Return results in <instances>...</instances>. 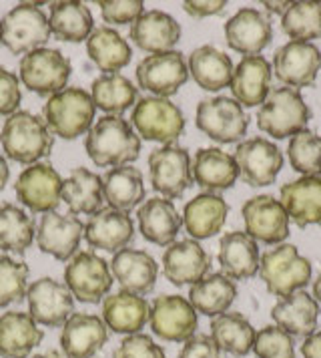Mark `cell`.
<instances>
[{
	"instance_id": "obj_1",
	"label": "cell",
	"mask_w": 321,
	"mask_h": 358,
	"mask_svg": "<svg viewBox=\"0 0 321 358\" xmlns=\"http://www.w3.org/2000/svg\"><path fill=\"white\" fill-rule=\"evenodd\" d=\"M84 149L98 167H121L139 157L141 139L127 119L105 115L89 131Z\"/></svg>"
},
{
	"instance_id": "obj_2",
	"label": "cell",
	"mask_w": 321,
	"mask_h": 358,
	"mask_svg": "<svg viewBox=\"0 0 321 358\" xmlns=\"http://www.w3.org/2000/svg\"><path fill=\"white\" fill-rule=\"evenodd\" d=\"M0 145L4 155L13 162L34 165L38 159L50 155L54 139L43 117L29 111H16L2 125Z\"/></svg>"
},
{
	"instance_id": "obj_3",
	"label": "cell",
	"mask_w": 321,
	"mask_h": 358,
	"mask_svg": "<svg viewBox=\"0 0 321 358\" xmlns=\"http://www.w3.org/2000/svg\"><path fill=\"white\" fill-rule=\"evenodd\" d=\"M311 262L304 258L297 248L291 244H279L267 250L259 262V276L267 290L281 298L304 290L311 280Z\"/></svg>"
},
{
	"instance_id": "obj_4",
	"label": "cell",
	"mask_w": 321,
	"mask_h": 358,
	"mask_svg": "<svg viewBox=\"0 0 321 358\" xmlns=\"http://www.w3.org/2000/svg\"><path fill=\"white\" fill-rule=\"evenodd\" d=\"M311 111L297 89L277 87L267 95L257 113L259 129L275 139H288L307 127Z\"/></svg>"
},
{
	"instance_id": "obj_5",
	"label": "cell",
	"mask_w": 321,
	"mask_h": 358,
	"mask_svg": "<svg viewBox=\"0 0 321 358\" xmlns=\"http://www.w3.org/2000/svg\"><path fill=\"white\" fill-rule=\"evenodd\" d=\"M95 111V103L84 89L66 87L61 93L48 97L45 103V121L52 135L77 139L91 131Z\"/></svg>"
},
{
	"instance_id": "obj_6",
	"label": "cell",
	"mask_w": 321,
	"mask_h": 358,
	"mask_svg": "<svg viewBox=\"0 0 321 358\" xmlns=\"http://www.w3.org/2000/svg\"><path fill=\"white\" fill-rule=\"evenodd\" d=\"M130 125L147 141L173 145L185 131V117L169 99L143 97L133 109Z\"/></svg>"
},
{
	"instance_id": "obj_7",
	"label": "cell",
	"mask_w": 321,
	"mask_h": 358,
	"mask_svg": "<svg viewBox=\"0 0 321 358\" xmlns=\"http://www.w3.org/2000/svg\"><path fill=\"white\" fill-rule=\"evenodd\" d=\"M48 38V17L40 4L20 2L2 20V43L13 55H29L43 49Z\"/></svg>"
},
{
	"instance_id": "obj_8",
	"label": "cell",
	"mask_w": 321,
	"mask_h": 358,
	"mask_svg": "<svg viewBox=\"0 0 321 358\" xmlns=\"http://www.w3.org/2000/svg\"><path fill=\"white\" fill-rule=\"evenodd\" d=\"M70 61L57 49H36L20 59V81L22 85L40 95L52 97L66 89L70 79Z\"/></svg>"
},
{
	"instance_id": "obj_9",
	"label": "cell",
	"mask_w": 321,
	"mask_h": 358,
	"mask_svg": "<svg viewBox=\"0 0 321 358\" xmlns=\"http://www.w3.org/2000/svg\"><path fill=\"white\" fill-rule=\"evenodd\" d=\"M64 286L80 302L98 304L111 292V268L95 252H79L64 268Z\"/></svg>"
},
{
	"instance_id": "obj_10",
	"label": "cell",
	"mask_w": 321,
	"mask_h": 358,
	"mask_svg": "<svg viewBox=\"0 0 321 358\" xmlns=\"http://www.w3.org/2000/svg\"><path fill=\"white\" fill-rule=\"evenodd\" d=\"M195 123L217 143H237L249 127V119L239 103L231 97L203 99L197 107Z\"/></svg>"
},
{
	"instance_id": "obj_11",
	"label": "cell",
	"mask_w": 321,
	"mask_h": 358,
	"mask_svg": "<svg viewBox=\"0 0 321 358\" xmlns=\"http://www.w3.org/2000/svg\"><path fill=\"white\" fill-rule=\"evenodd\" d=\"M151 185L165 199L181 197L193 185L191 157L179 145H163L149 155Z\"/></svg>"
},
{
	"instance_id": "obj_12",
	"label": "cell",
	"mask_w": 321,
	"mask_h": 358,
	"mask_svg": "<svg viewBox=\"0 0 321 358\" xmlns=\"http://www.w3.org/2000/svg\"><path fill=\"white\" fill-rule=\"evenodd\" d=\"M149 324L160 341L187 342L195 336L199 318L187 298L177 294H163L151 304Z\"/></svg>"
},
{
	"instance_id": "obj_13",
	"label": "cell",
	"mask_w": 321,
	"mask_h": 358,
	"mask_svg": "<svg viewBox=\"0 0 321 358\" xmlns=\"http://www.w3.org/2000/svg\"><path fill=\"white\" fill-rule=\"evenodd\" d=\"M135 75L141 89L153 93L155 97L167 99L173 97L189 81V65L179 50H167L144 57Z\"/></svg>"
},
{
	"instance_id": "obj_14",
	"label": "cell",
	"mask_w": 321,
	"mask_h": 358,
	"mask_svg": "<svg viewBox=\"0 0 321 358\" xmlns=\"http://www.w3.org/2000/svg\"><path fill=\"white\" fill-rule=\"evenodd\" d=\"M15 192L31 212H57L63 201V179L50 163H34L18 176Z\"/></svg>"
},
{
	"instance_id": "obj_15",
	"label": "cell",
	"mask_w": 321,
	"mask_h": 358,
	"mask_svg": "<svg viewBox=\"0 0 321 358\" xmlns=\"http://www.w3.org/2000/svg\"><path fill=\"white\" fill-rule=\"evenodd\" d=\"M239 176L251 187L271 185L283 167V153L265 137H251L241 141L235 151Z\"/></svg>"
},
{
	"instance_id": "obj_16",
	"label": "cell",
	"mask_w": 321,
	"mask_h": 358,
	"mask_svg": "<svg viewBox=\"0 0 321 358\" xmlns=\"http://www.w3.org/2000/svg\"><path fill=\"white\" fill-rule=\"evenodd\" d=\"M245 234L255 242L269 245L283 244L289 236V215L279 199L273 196H255L243 206Z\"/></svg>"
},
{
	"instance_id": "obj_17",
	"label": "cell",
	"mask_w": 321,
	"mask_h": 358,
	"mask_svg": "<svg viewBox=\"0 0 321 358\" xmlns=\"http://www.w3.org/2000/svg\"><path fill=\"white\" fill-rule=\"evenodd\" d=\"M273 71L288 87H311L321 71V50L313 43L289 41L273 57Z\"/></svg>"
},
{
	"instance_id": "obj_18",
	"label": "cell",
	"mask_w": 321,
	"mask_h": 358,
	"mask_svg": "<svg viewBox=\"0 0 321 358\" xmlns=\"http://www.w3.org/2000/svg\"><path fill=\"white\" fill-rule=\"evenodd\" d=\"M27 298H29V314L34 318L36 324L57 328L63 326L73 316L75 298L59 280L40 278L32 282Z\"/></svg>"
},
{
	"instance_id": "obj_19",
	"label": "cell",
	"mask_w": 321,
	"mask_h": 358,
	"mask_svg": "<svg viewBox=\"0 0 321 358\" xmlns=\"http://www.w3.org/2000/svg\"><path fill=\"white\" fill-rule=\"evenodd\" d=\"M82 234H84V224L77 215L48 212L43 213L40 217V224L36 229V244L40 252L48 256L61 262H68L77 254Z\"/></svg>"
},
{
	"instance_id": "obj_20",
	"label": "cell",
	"mask_w": 321,
	"mask_h": 358,
	"mask_svg": "<svg viewBox=\"0 0 321 358\" xmlns=\"http://www.w3.org/2000/svg\"><path fill=\"white\" fill-rule=\"evenodd\" d=\"M225 38L235 52L257 57L271 43V20L257 8H241L225 22Z\"/></svg>"
},
{
	"instance_id": "obj_21",
	"label": "cell",
	"mask_w": 321,
	"mask_h": 358,
	"mask_svg": "<svg viewBox=\"0 0 321 358\" xmlns=\"http://www.w3.org/2000/svg\"><path fill=\"white\" fill-rule=\"evenodd\" d=\"M109 341V328L100 316L73 312L63 324L61 350L64 358H93Z\"/></svg>"
},
{
	"instance_id": "obj_22",
	"label": "cell",
	"mask_w": 321,
	"mask_h": 358,
	"mask_svg": "<svg viewBox=\"0 0 321 358\" xmlns=\"http://www.w3.org/2000/svg\"><path fill=\"white\" fill-rule=\"evenodd\" d=\"M133 238H135L133 217L127 212L114 208H105L96 212L84 226V240L95 250L117 254L125 250L133 242Z\"/></svg>"
},
{
	"instance_id": "obj_23",
	"label": "cell",
	"mask_w": 321,
	"mask_h": 358,
	"mask_svg": "<svg viewBox=\"0 0 321 358\" xmlns=\"http://www.w3.org/2000/svg\"><path fill=\"white\" fill-rule=\"evenodd\" d=\"M111 274L121 284L123 292L144 296L157 284L159 266L155 258L143 250L125 248L112 256Z\"/></svg>"
},
{
	"instance_id": "obj_24",
	"label": "cell",
	"mask_w": 321,
	"mask_h": 358,
	"mask_svg": "<svg viewBox=\"0 0 321 358\" xmlns=\"http://www.w3.org/2000/svg\"><path fill=\"white\" fill-rule=\"evenodd\" d=\"M211 270V258L195 240H181L171 244L163 254L165 278L175 286L197 284Z\"/></svg>"
},
{
	"instance_id": "obj_25",
	"label": "cell",
	"mask_w": 321,
	"mask_h": 358,
	"mask_svg": "<svg viewBox=\"0 0 321 358\" xmlns=\"http://www.w3.org/2000/svg\"><path fill=\"white\" fill-rule=\"evenodd\" d=\"M271 65L265 57H243L233 71L231 91L241 107H261L271 93Z\"/></svg>"
},
{
	"instance_id": "obj_26",
	"label": "cell",
	"mask_w": 321,
	"mask_h": 358,
	"mask_svg": "<svg viewBox=\"0 0 321 358\" xmlns=\"http://www.w3.org/2000/svg\"><path fill=\"white\" fill-rule=\"evenodd\" d=\"M45 332L29 312L10 310L0 316V357L29 358L43 342Z\"/></svg>"
},
{
	"instance_id": "obj_27",
	"label": "cell",
	"mask_w": 321,
	"mask_h": 358,
	"mask_svg": "<svg viewBox=\"0 0 321 358\" xmlns=\"http://www.w3.org/2000/svg\"><path fill=\"white\" fill-rule=\"evenodd\" d=\"M133 43L144 52L159 55L173 50L181 38V24L163 10H147L130 27Z\"/></svg>"
},
{
	"instance_id": "obj_28",
	"label": "cell",
	"mask_w": 321,
	"mask_h": 358,
	"mask_svg": "<svg viewBox=\"0 0 321 358\" xmlns=\"http://www.w3.org/2000/svg\"><path fill=\"white\" fill-rule=\"evenodd\" d=\"M281 206L299 228L321 226V178H299L281 187Z\"/></svg>"
},
{
	"instance_id": "obj_29",
	"label": "cell",
	"mask_w": 321,
	"mask_h": 358,
	"mask_svg": "<svg viewBox=\"0 0 321 358\" xmlns=\"http://www.w3.org/2000/svg\"><path fill=\"white\" fill-rule=\"evenodd\" d=\"M139 229L147 242L157 245L175 244L177 234L181 231L183 217L179 215L171 199L151 197L139 208Z\"/></svg>"
},
{
	"instance_id": "obj_30",
	"label": "cell",
	"mask_w": 321,
	"mask_h": 358,
	"mask_svg": "<svg viewBox=\"0 0 321 358\" xmlns=\"http://www.w3.org/2000/svg\"><path fill=\"white\" fill-rule=\"evenodd\" d=\"M191 169L193 181L207 189V194L225 192L239 178V167L235 157L217 147L199 149L191 163Z\"/></svg>"
},
{
	"instance_id": "obj_31",
	"label": "cell",
	"mask_w": 321,
	"mask_h": 358,
	"mask_svg": "<svg viewBox=\"0 0 321 358\" xmlns=\"http://www.w3.org/2000/svg\"><path fill=\"white\" fill-rule=\"evenodd\" d=\"M151 306L143 296L117 292L103 300V322L117 334H139L149 322Z\"/></svg>"
},
{
	"instance_id": "obj_32",
	"label": "cell",
	"mask_w": 321,
	"mask_h": 358,
	"mask_svg": "<svg viewBox=\"0 0 321 358\" xmlns=\"http://www.w3.org/2000/svg\"><path fill=\"white\" fill-rule=\"evenodd\" d=\"M275 326L283 328L291 336H311L320 320V304L305 290L281 298L271 310Z\"/></svg>"
},
{
	"instance_id": "obj_33",
	"label": "cell",
	"mask_w": 321,
	"mask_h": 358,
	"mask_svg": "<svg viewBox=\"0 0 321 358\" xmlns=\"http://www.w3.org/2000/svg\"><path fill=\"white\" fill-rule=\"evenodd\" d=\"M229 206L217 194H199L183 210V226L195 240H209L223 229Z\"/></svg>"
},
{
	"instance_id": "obj_34",
	"label": "cell",
	"mask_w": 321,
	"mask_h": 358,
	"mask_svg": "<svg viewBox=\"0 0 321 358\" xmlns=\"http://www.w3.org/2000/svg\"><path fill=\"white\" fill-rule=\"evenodd\" d=\"M259 248L245 231H229L219 242V264L227 278L247 280L259 272Z\"/></svg>"
},
{
	"instance_id": "obj_35",
	"label": "cell",
	"mask_w": 321,
	"mask_h": 358,
	"mask_svg": "<svg viewBox=\"0 0 321 358\" xmlns=\"http://www.w3.org/2000/svg\"><path fill=\"white\" fill-rule=\"evenodd\" d=\"M93 15L89 6L79 0H61L50 4L48 27L50 33L64 43H82L89 41L93 29Z\"/></svg>"
},
{
	"instance_id": "obj_36",
	"label": "cell",
	"mask_w": 321,
	"mask_h": 358,
	"mask_svg": "<svg viewBox=\"0 0 321 358\" xmlns=\"http://www.w3.org/2000/svg\"><path fill=\"white\" fill-rule=\"evenodd\" d=\"M235 66L223 50L217 47H199L189 55V75L205 91H221L231 87Z\"/></svg>"
},
{
	"instance_id": "obj_37",
	"label": "cell",
	"mask_w": 321,
	"mask_h": 358,
	"mask_svg": "<svg viewBox=\"0 0 321 358\" xmlns=\"http://www.w3.org/2000/svg\"><path fill=\"white\" fill-rule=\"evenodd\" d=\"M63 201L73 215H95L103 210L105 201L103 179L84 167H75L63 181Z\"/></svg>"
},
{
	"instance_id": "obj_38",
	"label": "cell",
	"mask_w": 321,
	"mask_h": 358,
	"mask_svg": "<svg viewBox=\"0 0 321 358\" xmlns=\"http://www.w3.org/2000/svg\"><path fill=\"white\" fill-rule=\"evenodd\" d=\"M255 336V328L239 312H225L211 320V338L231 357H247L253 350Z\"/></svg>"
},
{
	"instance_id": "obj_39",
	"label": "cell",
	"mask_w": 321,
	"mask_h": 358,
	"mask_svg": "<svg viewBox=\"0 0 321 358\" xmlns=\"http://www.w3.org/2000/svg\"><path fill=\"white\" fill-rule=\"evenodd\" d=\"M103 194L109 208L128 213L144 199L143 173L133 165L112 167L103 178Z\"/></svg>"
},
{
	"instance_id": "obj_40",
	"label": "cell",
	"mask_w": 321,
	"mask_h": 358,
	"mask_svg": "<svg viewBox=\"0 0 321 358\" xmlns=\"http://www.w3.org/2000/svg\"><path fill=\"white\" fill-rule=\"evenodd\" d=\"M237 298V286L225 274H209L189 290V302L195 312L203 316H219L231 308Z\"/></svg>"
},
{
	"instance_id": "obj_41",
	"label": "cell",
	"mask_w": 321,
	"mask_h": 358,
	"mask_svg": "<svg viewBox=\"0 0 321 358\" xmlns=\"http://www.w3.org/2000/svg\"><path fill=\"white\" fill-rule=\"evenodd\" d=\"M87 50H89L91 61L105 75L125 69L130 63V55H133L127 41L111 27L95 29L87 41Z\"/></svg>"
},
{
	"instance_id": "obj_42",
	"label": "cell",
	"mask_w": 321,
	"mask_h": 358,
	"mask_svg": "<svg viewBox=\"0 0 321 358\" xmlns=\"http://www.w3.org/2000/svg\"><path fill=\"white\" fill-rule=\"evenodd\" d=\"M137 87L121 73L100 75L93 81L91 99L100 111L109 115H121L137 105Z\"/></svg>"
},
{
	"instance_id": "obj_43",
	"label": "cell",
	"mask_w": 321,
	"mask_h": 358,
	"mask_svg": "<svg viewBox=\"0 0 321 358\" xmlns=\"http://www.w3.org/2000/svg\"><path fill=\"white\" fill-rule=\"evenodd\" d=\"M34 220L20 206L0 201V250L24 254L34 242Z\"/></svg>"
},
{
	"instance_id": "obj_44",
	"label": "cell",
	"mask_w": 321,
	"mask_h": 358,
	"mask_svg": "<svg viewBox=\"0 0 321 358\" xmlns=\"http://www.w3.org/2000/svg\"><path fill=\"white\" fill-rule=\"evenodd\" d=\"M281 29L291 41L297 43L321 38V2H291L281 17Z\"/></svg>"
},
{
	"instance_id": "obj_45",
	"label": "cell",
	"mask_w": 321,
	"mask_h": 358,
	"mask_svg": "<svg viewBox=\"0 0 321 358\" xmlns=\"http://www.w3.org/2000/svg\"><path fill=\"white\" fill-rule=\"evenodd\" d=\"M289 162L304 178H321V137L313 131H301L291 137L288 147Z\"/></svg>"
},
{
	"instance_id": "obj_46",
	"label": "cell",
	"mask_w": 321,
	"mask_h": 358,
	"mask_svg": "<svg viewBox=\"0 0 321 358\" xmlns=\"http://www.w3.org/2000/svg\"><path fill=\"white\" fill-rule=\"evenodd\" d=\"M29 292V266L0 254V308L20 302Z\"/></svg>"
},
{
	"instance_id": "obj_47",
	"label": "cell",
	"mask_w": 321,
	"mask_h": 358,
	"mask_svg": "<svg viewBox=\"0 0 321 358\" xmlns=\"http://www.w3.org/2000/svg\"><path fill=\"white\" fill-rule=\"evenodd\" d=\"M253 352L257 358H295V342L279 326H265L257 332Z\"/></svg>"
},
{
	"instance_id": "obj_48",
	"label": "cell",
	"mask_w": 321,
	"mask_h": 358,
	"mask_svg": "<svg viewBox=\"0 0 321 358\" xmlns=\"http://www.w3.org/2000/svg\"><path fill=\"white\" fill-rule=\"evenodd\" d=\"M112 358H167L165 350L147 334H130L114 348Z\"/></svg>"
},
{
	"instance_id": "obj_49",
	"label": "cell",
	"mask_w": 321,
	"mask_h": 358,
	"mask_svg": "<svg viewBox=\"0 0 321 358\" xmlns=\"http://www.w3.org/2000/svg\"><path fill=\"white\" fill-rule=\"evenodd\" d=\"M98 6L105 22L111 24H133L144 13V4L141 0H109L98 2Z\"/></svg>"
},
{
	"instance_id": "obj_50",
	"label": "cell",
	"mask_w": 321,
	"mask_h": 358,
	"mask_svg": "<svg viewBox=\"0 0 321 358\" xmlns=\"http://www.w3.org/2000/svg\"><path fill=\"white\" fill-rule=\"evenodd\" d=\"M22 101L20 81L13 71L0 66V115H15Z\"/></svg>"
},
{
	"instance_id": "obj_51",
	"label": "cell",
	"mask_w": 321,
	"mask_h": 358,
	"mask_svg": "<svg viewBox=\"0 0 321 358\" xmlns=\"http://www.w3.org/2000/svg\"><path fill=\"white\" fill-rule=\"evenodd\" d=\"M179 358H223L221 348L215 344L211 336L205 334H195L183 344Z\"/></svg>"
},
{
	"instance_id": "obj_52",
	"label": "cell",
	"mask_w": 321,
	"mask_h": 358,
	"mask_svg": "<svg viewBox=\"0 0 321 358\" xmlns=\"http://www.w3.org/2000/svg\"><path fill=\"white\" fill-rule=\"evenodd\" d=\"M185 13L193 18H205L213 15H221L227 8L225 0H205V2H185Z\"/></svg>"
},
{
	"instance_id": "obj_53",
	"label": "cell",
	"mask_w": 321,
	"mask_h": 358,
	"mask_svg": "<svg viewBox=\"0 0 321 358\" xmlns=\"http://www.w3.org/2000/svg\"><path fill=\"white\" fill-rule=\"evenodd\" d=\"M304 358H321V330H315L311 336H307L301 344Z\"/></svg>"
},
{
	"instance_id": "obj_54",
	"label": "cell",
	"mask_w": 321,
	"mask_h": 358,
	"mask_svg": "<svg viewBox=\"0 0 321 358\" xmlns=\"http://www.w3.org/2000/svg\"><path fill=\"white\" fill-rule=\"evenodd\" d=\"M289 4L291 2H263V6H265V10H269L273 15H285V10L289 8Z\"/></svg>"
},
{
	"instance_id": "obj_55",
	"label": "cell",
	"mask_w": 321,
	"mask_h": 358,
	"mask_svg": "<svg viewBox=\"0 0 321 358\" xmlns=\"http://www.w3.org/2000/svg\"><path fill=\"white\" fill-rule=\"evenodd\" d=\"M8 178H10L8 163L4 159V155H0V189H4V185L8 183Z\"/></svg>"
},
{
	"instance_id": "obj_56",
	"label": "cell",
	"mask_w": 321,
	"mask_h": 358,
	"mask_svg": "<svg viewBox=\"0 0 321 358\" xmlns=\"http://www.w3.org/2000/svg\"><path fill=\"white\" fill-rule=\"evenodd\" d=\"M313 298H315L318 302H321V272L318 274V278H315V282H313Z\"/></svg>"
},
{
	"instance_id": "obj_57",
	"label": "cell",
	"mask_w": 321,
	"mask_h": 358,
	"mask_svg": "<svg viewBox=\"0 0 321 358\" xmlns=\"http://www.w3.org/2000/svg\"><path fill=\"white\" fill-rule=\"evenodd\" d=\"M32 358H64L63 355H59V352H54V350H50V352H45V355H36V357Z\"/></svg>"
},
{
	"instance_id": "obj_58",
	"label": "cell",
	"mask_w": 321,
	"mask_h": 358,
	"mask_svg": "<svg viewBox=\"0 0 321 358\" xmlns=\"http://www.w3.org/2000/svg\"><path fill=\"white\" fill-rule=\"evenodd\" d=\"M0 45H2V20H0Z\"/></svg>"
}]
</instances>
